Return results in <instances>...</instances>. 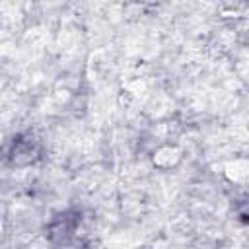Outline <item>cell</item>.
Listing matches in <instances>:
<instances>
[{"label": "cell", "instance_id": "obj_1", "mask_svg": "<svg viewBox=\"0 0 249 249\" xmlns=\"http://www.w3.org/2000/svg\"><path fill=\"white\" fill-rule=\"evenodd\" d=\"M10 156H12V161L16 165H27V163H33L39 158V150L31 140H18L14 144Z\"/></svg>", "mask_w": 249, "mask_h": 249}]
</instances>
